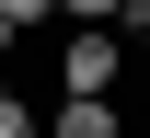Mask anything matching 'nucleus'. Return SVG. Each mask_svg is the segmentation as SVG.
Listing matches in <instances>:
<instances>
[{
    "instance_id": "nucleus-1",
    "label": "nucleus",
    "mask_w": 150,
    "mask_h": 138,
    "mask_svg": "<svg viewBox=\"0 0 150 138\" xmlns=\"http://www.w3.org/2000/svg\"><path fill=\"white\" fill-rule=\"evenodd\" d=\"M115 69H127V46H115V23H69V46H58V92H115Z\"/></svg>"
},
{
    "instance_id": "nucleus-2",
    "label": "nucleus",
    "mask_w": 150,
    "mask_h": 138,
    "mask_svg": "<svg viewBox=\"0 0 150 138\" xmlns=\"http://www.w3.org/2000/svg\"><path fill=\"white\" fill-rule=\"evenodd\" d=\"M46 138H127V104H115V92H93V104H81V92H58Z\"/></svg>"
},
{
    "instance_id": "nucleus-3",
    "label": "nucleus",
    "mask_w": 150,
    "mask_h": 138,
    "mask_svg": "<svg viewBox=\"0 0 150 138\" xmlns=\"http://www.w3.org/2000/svg\"><path fill=\"white\" fill-rule=\"evenodd\" d=\"M0 138H46V115H35L23 92H0Z\"/></svg>"
},
{
    "instance_id": "nucleus-4",
    "label": "nucleus",
    "mask_w": 150,
    "mask_h": 138,
    "mask_svg": "<svg viewBox=\"0 0 150 138\" xmlns=\"http://www.w3.org/2000/svg\"><path fill=\"white\" fill-rule=\"evenodd\" d=\"M58 23H127V0H58Z\"/></svg>"
},
{
    "instance_id": "nucleus-5",
    "label": "nucleus",
    "mask_w": 150,
    "mask_h": 138,
    "mask_svg": "<svg viewBox=\"0 0 150 138\" xmlns=\"http://www.w3.org/2000/svg\"><path fill=\"white\" fill-rule=\"evenodd\" d=\"M0 12H12L23 35H35V23H58V0H0Z\"/></svg>"
},
{
    "instance_id": "nucleus-6",
    "label": "nucleus",
    "mask_w": 150,
    "mask_h": 138,
    "mask_svg": "<svg viewBox=\"0 0 150 138\" xmlns=\"http://www.w3.org/2000/svg\"><path fill=\"white\" fill-rule=\"evenodd\" d=\"M12 35H23V23H12V12H0V58H12Z\"/></svg>"
},
{
    "instance_id": "nucleus-7",
    "label": "nucleus",
    "mask_w": 150,
    "mask_h": 138,
    "mask_svg": "<svg viewBox=\"0 0 150 138\" xmlns=\"http://www.w3.org/2000/svg\"><path fill=\"white\" fill-rule=\"evenodd\" d=\"M139 58H150V12H139Z\"/></svg>"
},
{
    "instance_id": "nucleus-8",
    "label": "nucleus",
    "mask_w": 150,
    "mask_h": 138,
    "mask_svg": "<svg viewBox=\"0 0 150 138\" xmlns=\"http://www.w3.org/2000/svg\"><path fill=\"white\" fill-rule=\"evenodd\" d=\"M139 12H150V0H127V23H139Z\"/></svg>"
}]
</instances>
